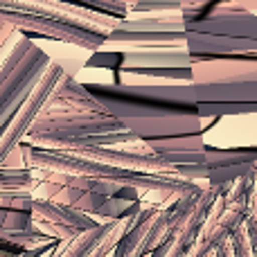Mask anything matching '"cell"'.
<instances>
[{
  "instance_id": "obj_1",
  "label": "cell",
  "mask_w": 257,
  "mask_h": 257,
  "mask_svg": "<svg viewBox=\"0 0 257 257\" xmlns=\"http://www.w3.org/2000/svg\"><path fill=\"white\" fill-rule=\"evenodd\" d=\"M84 86L104 113L113 115L140 140L201 131L196 104L156 95L151 86H126L117 81H86Z\"/></svg>"
},
{
  "instance_id": "obj_2",
  "label": "cell",
  "mask_w": 257,
  "mask_h": 257,
  "mask_svg": "<svg viewBox=\"0 0 257 257\" xmlns=\"http://www.w3.org/2000/svg\"><path fill=\"white\" fill-rule=\"evenodd\" d=\"M23 140L41 149H81L97 145H120L136 140V136L108 113L43 111L32 122Z\"/></svg>"
},
{
  "instance_id": "obj_3",
  "label": "cell",
  "mask_w": 257,
  "mask_h": 257,
  "mask_svg": "<svg viewBox=\"0 0 257 257\" xmlns=\"http://www.w3.org/2000/svg\"><path fill=\"white\" fill-rule=\"evenodd\" d=\"M50 61V54L36 45L34 39L25 34H18L14 39L7 57L0 63V131L32 93Z\"/></svg>"
},
{
  "instance_id": "obj_4",
  "label": "cell",
  "mask_w": 257,
  "mask_h": 257,
  "mask_svg": "<svg viewBox=\"0 0 257 257\" xmlns=\"http://www.w3.org/2000/svg\"><path fill=\"white\" fill-rule=\"evenodd\" d=\"M0 12H25L41 18L59 21L66 25L84 27L90 32H99L108 39L111 30L115 27L117 18L113 14L86 7V5L68 3V0H0Z\"/></svg>"
},
{
  "instance_id": "obj_5",
  "label": "cell",
  "mask_w": 257,
  "mask_h": 257,
  "mask_svg": "<svg viewBox=\"0 0 257 257\" xmlns=\"http://www.w3.org/2000/svg\"><path fill=\"white\" fill-rule=\"evenodd\" d=\"M185 23L181 12L167 14H126L120 16L106 41H145V43L183 45Z\"/></svg>"
},
{
  "instance_id": "obj_6",
  "label": "cell",
  "mask_w": 257,
  "mask_h": 257,
  "mask_svg": "<svg viewBox=\"0 0 257 257\" xmlns=\"http://www.w3.org/2000/svg\"><path fill=\"white\" fill-rule=\"evenodd\" d=\"M0 16H3L18 34H25V36H30V39H50V41H57V43H66V45H75V48H81V50H88V52L99 50L104 45V41H106V36L99 34V32L66 25V23L41 18V16H34V14L0 12Z\"/></svg>"
},
{
  "instance_id": "obj_7",
  "label": "cell",
  "mask_w": 257,
  "mask_h": 257,
  "mask_svg": "<svg viewBox=\"0 0 257 257\" xmlns=\"http://www.w3.org/2000/svg\"><path fill=\"white\" fill-rule=\"evenodd\" d=\"M190 72L192 81H196V84H208V81H223V84L257 81V54L194 59L190 63Z\"/></svg>"
},
{
  "instance_id": "obj_8",
  "label": "cell",
  "mask_w": 257,
  "mask_h": 257,
  "mask_svg": "<svg viewBox=\"0 0 257 257\" xmlns=\"http://www.w3.org/2000/svg\"><path fill=\"white\" fill-rule=\"evenodd\" d=\"M185 50L194 59L208 57H235V54H257V39H241V36H219L201 34V32L185 30L183 34Z\"/></svg>"
},
{
  "instance_id": "obj_9",
  "label": "cell",
  "mask_w": 257,
  "mask_h": 257,
  "mask_svg": "<svg viewBox=\"0 0 257 257\" xmlns=\"http://www.w3.org/2000/svg\"><path fill=\"white\" fill-rule=\"evenodd\" d=\"M120 68L117 70H145V68H190L194 59L187 54L185 45L172 48H142L120 52Z\"/></svg>"
},
{
  "instance_id": "obj_10",
  "label": "cell",
  "mask_w": 257,
  "mask_h": 257,
  "mask_svg": "<svg viewBox=\"0 0 257 257\" xmlns=\"http://www.w3.org/2000/svg\"><path fill=\"white\" fill-rule=\"evenodd\" d=\"M185 30L201 32V34L257 39V14L239 12V14H228V16H201L199 21L185 23Z\"/></svg>"
},
{
  "instance_id": "obj_11",
  "label": "cell",
  "mask_w": 257,
  "mask_h": 257,
  "mask_svg": "<svg viewBox=\"0 0 257 257\" xmlns=\"http://www.w3.org/2000/svg\"><path fill=\"white\" fill-rule=\"evenodd\" d=\"M43 111H97L104 113V108L95 102V97L86 90L84 84L75 79V75L63 70L57 88L52 90L48 104Z\"/></svg>"
},
{
  "instance_id": "obj_12",
  "label": "cell",
  "mask_w": 257,
  "mask_h": 257,
  "mask_svg": "<svg viewBox=\"0 0 257 257\" xmlns=\"http://www.w3.org/2000/svg\"><path fill=\"white\" fill-rule=\"evenodd\" d=\"M192 104L201 102H257V81L244 84H223V81H208V84H187Z\"/></svg>"
},
{
  "instance_id": "obj_13",
  "label": "cell",
  "mask_w": 257,
  "mask_h": 257,
  "mask_svg": "<svg viewBox=\"0 0 257 257\" xmlns=\"http://www.w3.org/2000/svg\"><path fill=\"white\" fill-rule=\"evenodd\" d=\"M32 219H41L48 223H59V226H70L77 230H88L93 228L95 219L90 214L81 212V210L72 208L66 203H57V201H45V199H32Z\"/></svg>"
},
{
  "instance_id": "obj_14",
  "label": "cell",
  "mask_w": 257,
  "mask_h": 257,
  "mask_svg": "<svg viewBox=\"0 0 257 257\" xmlns=\"http://www.w3.org/2000/svg\"><path fill=\"white\" fill-rule=\"evenodd\" d=\"M140 203H142V208H140V212H138L136 221H133V226H128L124 230V235L120 237V241H117L111 257H140L142 255V246H145V237H147V230H149L151 217H154V212H156V205L145 203V201H140Z\"/></svg>"
},
{
  "instance_id": "obj_15",
  "label": "cell",
  "mask_w": 257,
  "mask_h": 257,
  "mask_svg": "<svg viewBox=\"0 0 257 257\" xmlns=\"http://www.w3.org/2000/svg\"><path fill=\"white\" fill-rule=\"evenodd\" d=\"M111 226L113 221H99L93 228H88V230L77 232L70 239L57 241L54 244V253L59 257H90L93 250L99 246V241L104 239V235L111 230Z\"/></svg>"
},
{
  "instance_id": "obj_16",
  "label": "cell",
  "mask_w": 257,
  "mask_h": 257,
  "mask_svg": "<svg viewBox=\"0 0 257 257\" xmlns=\"http://www.w3.org/2000/svg\"><path fill=\"white\" fill-rule=\"evenodd\" d=\"M203 160L210 167H226V165H241V163H255L257 160V147H230V149H217L205 142Z\"/></svg>"
},
{
  "instance_id": "obj_17",
  "label": "cell",
  "mask_w": 257,
  "mask_h": 257,
  "mask_svg": "<svg viewBox=\"0 0 257 257\" xmlns=\"http://www.w3.org/2000/svg\"><path fill=\"white\" fill-rule=\"evenodd\" d=\"M145 142L156 156L169 154V151H201V149H205L203 131L181 133V136H169V138H151V140H145Z\"/></svg>"
},
{
  "instance_id": "obj_18",
  "label": "cell",
  "mask_w": 257,
  "mask_h": 257,
  "mask_svg": "<svg viewBox=\"0 0 257 257\" xmlns=\"http://www.w3.org/2000/svg\"><path fill=\"white\" fill-rule=\"evenodd\" d=\"M196 113L201 117H244V115H255L257 113V102H201L196 104Z\"/></svg>"
},
{
  "instance_id": "obj_19",
  "label": "cell",
  "mask_w": 257,
  "mask_h": 257,
  "mask_svg": "<svg viewBox=\"0 0 257 257\" xmlns=\"http://www.w3.org/2000/svg\"><path fill=\"white\" fill-rule=\"evenodd\" d=\"M226 205H235V208H241L246 214H255V178H239V181L230 183V190L226 192Z\"/></svg>"
},
{
  "instance_id": "obj_20",
  "label": "cell",
  "mask_w": 257,
  "mask_h": 257,
  "mask_svg": "<svg viewBox=\"0 0 257 257\" xmlns=\"http://www.w3.org/2000/svg\"><path fill=\"white\" fill-rule=\"evenodd\" d=\"M142 208L140 201H122V199H115V196H106L104 199V203L99 205L97 210H95L90 217L95 219V221H115V219H124L128 214L138 212V210Z\"/></svg>"
},
{
  "instance_id": "obj_21",
  "label": "cell",
  "mask_w": 257,
  "mask_h": 257,
  "mask_svg": "<svg viewBox=\"0 0 257 257\" xmlns=\"http://www.w3.org/2000/svg\"><path fill=\"white\" fill-rule=\"evenodd\" d=\"M34 183L30 167H0V192H32Z\"/></svg>"
},
{
  "instance_id": "obj_22",
  "label": "cell",
  "mask_w": 257,
  "mask_h": 257,
  "mask_svg": "<svg viewBox=\"0 0 257 257\" xmlns=\"http://www.w3.org/2000/svg\"><path fill=\"white\" fill-rule=\"evenodd\" d=\"M257 165L255 163H241V165H226V167H210L205 183L208 185H219V183H232L239 178H255Z\"/></svg>"
},
{
  "instance_id": "obj_23",
  "label": "cell",
  "mask_w": 257,
  "mask_h": 257,
  "mask_svg": "<svg viewBox=\"0 0 257 257\" xmlns=\"http://www.w3.org/2000/svg\"><path fill=\"white\" fill-rule=\"evenodd\" d=\"M5 232H25L34 228V219H32L30 210H5L3 219Z\"/></svg>"
},
{
  "instance_id": "obj_24",
  "label": "cell",
  "mask_w": 257,
  "mask_h": 257,
  "mask_svg": "<svg viewBox=\"0 0 257 257\" xmlns=\"http://www.w3.org/2000/svg\"><path fill=\"white\" fill-rule=\"evenodd\" d=\"M120 59L122 54L115 52V50H95L90 52L88 61H86V68H108V70H117L120 68Z\"/></svg>"
},
{
  "instance_id": "obj_25",
  "label": "cell",
  "mask_w": 257,
  "mask_h": 257,
  "mask_svg": "<svg viewBox=\"0 0 257 257\" xmlns=\"http://www.w3.org/2000/svg\"><path fill=\"white\" fill-rule=\"evenodd\" d=\"M68 3L86 5V7L99 9V12L113 14V16H126V9H128V0H68Z\"/></svg>"
},
{
  "instance_id": "obj_26",
  "label": "cell",
  "mask_w": 257,
  "mask_h": 257,
  "mask_svg": "<svg viewBox=\"0 0 257 257\" xmlns=\"http://www.w3.org/2000/svg\"><path fill=\"white\" fill-rule=\"evenodd\" d=\"M32 192H0V210H30Z\"/></svg>"
},
{
  "instance_id": "obj_27",
  "label": "cell",
  "mask_w": 257,
  "mask_h": 257,
  "mask_svg": "<svg viewBox=\"0 0 257 257\" xmlns=\"http://www.w3.org/2000/svg\"><path fill=\"white\" fill-rule=\"evenodd\" d=\"M212 3H214V0H181L178 12H181L183 23L199 21V18L205 14V9H208Z\"/></svg>"
},
{
  "instance_id": "obj_28",
  "label": "cell",
  "mask_w": 257,
  "mask_h": 257,
  "mask_svg": "<svg viewBox=\"0 0 257 257\" xmlns=\"http://www.w3.org/2000/svg\"><path fill=\"white\" fill-rule=\"evenodd\" d=\"M158 158H163L165 163L174 165H192V163H203V149L201 151H169V154H160Z\"/></svg>"
},
{
  "instance_id": "obj_29",
  "label": "cell",
  "mask_w": 257,
  "mask_h": 257,
  "mask_svg": "<svg viewBox=\"0 0 257 257\" xmlns=\"http://www.w3.org/2000/svg\"><path fill=\"white\" fill-rule=\"evenodd\" d=\"M104 199H106V196L95 194V192H84V194H81L79 199L75 201V205H72V208L81 210V212H86V214H93L95 210H97L99 205L104 203Z\"/></svg>"
},
{
  "instance_id": "obj_30",
  "label": "cell",
  "mask_w": 257,
  "mask_h": 257,
  "mask_svg": "<svg viewBox=\"0 0 257 257\" xmlns=\"http://www.w3.org/2000/svg\"><path fill=\"white\" fill-rule=\"evenodd\" d=\"M122 187L120 181H113V178H90V192L102 196H115V192Z\"/></svg>"
},
{
  "instance_id": "obj_31",
  "label": "cell",
  "mask_w": 257,
  "mask_h": 257,
  "mask_svg": "<svg viewBox=\"0 0 257 257\" xmlns=\"http://www.w3.org/2000/svg\"><path fill=\"white\" fill-rule=\"evenodd\" d=\"M18 36V32L14 30L12 25H9L7 21H5L3 16H0V63L5 61V57H7V50L9 45L14 43V39Z\"/></svg>"
},
{
  "instance_id": "obj_32",
  "label": "cell",
  "mask_w": 257,
  "mask_h": 257,
  "mask_svg": "<svg viewBox=\"0 0 257 257\" xmlns=\"http://www.w3.org/2000/svg\"><path fill=\"white\" fill-rule=\"evenodd\" d=\"M81 194H84V190H77V187H70V185H61L52 201H57V203H66V205H75V201L79 199Z\"/></svg>"
},
{
  "instance_id": "obj_33",
  "label": "cell",
  "mask_w": 257,
  "mask_h": 257,
  "mask_svg": "<svg viewBox=\"0 0 257 257\" xmlns=\"http://www.w3.org/2000/svg\"><path fill=\"white\" fill-rule=\"evenodd\" d=\"M0 167H25V160H23L21 147H14V149L5 156V160L0 163Z\"/></svg>"
},
{
  "instance_id": "obj_34",
  "label": "cell",
  "mask_w": 257,
  "mask_h": 257,
  "mask_svg": "<svg viewBox=\"0 0 257 257\" xmlns=\"http://www.w3.org/2000/svg\"><path fill=\"white\" fill-rule=\"evenodd\" d=\"M115 199H122V201H140V192L136 190V187H131V185H124L122 183V187L115 192Z\"/></svg>"
},
{
  "instance_id": "obj_35",
  "label": "cell",
  "mask_w": 257,
  "mask_h": 257,
  "mask_svg": "<svg viewBox=\"0 0 257 257\" xmlns=\"http://www.w3.org/2000/svg\"><path fill=\"white\" fill-rule=\"evenodd\" d=\"M235 5H239L244 12H250V14H255L257 12V0H232Z\"/></svg>"
},
{
  "instance_id": "obj_36",
  "label": "cell",
  "mask_w": 257,
  "mask_h": 257,
  "mask_svg": "<svg viewBox=\"0 0 257 257\" xmlns=\"http://www.w3.org/2000/svg\"><path fill=\"white\" fill-rule=\"evenodd\" d=\"M50 248V246H48ZM45 250V248H43ZM43 250H21V253H16V255H9V257H39Z\"/></svg>"
},
{
  "instance_id": "obj_37",
  "label": "cell",
  "mask_w": 257,
  "mask_h": 257,
  "mask_svg": "<svg viewBox=\"0 0 257 257\" xmlns=\"http://www.w3.org/2000/svg\"><path fill=\"white\" fill-rule=\"evenodd\" d=\"M39 257H59L57 253H54V246H50V248H45L43 253H41Z\"/></svg>"
},
{
  "instance_id": "obj_38",
  "label": "cell",
  "mask_w": 257,
  "mask_h": 257,
  "mask_svg": "<svg viewBox=\"0 0 257 257\" xmlns=\"http://www.w3.org/2000/svg\"><path fill=\"white\" fill-rule=\"evenodd\" d=\"M140 257H147V255H140Z\"/></svg>"
}]
</instances>
